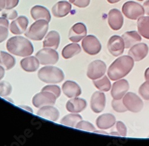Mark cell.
Segmentation results:
<instances>
[{
  "instance_id": "cell-21",
  "label": "cell",
  "mask_w": 149,
  "mask_h": 146,
  "mask_svg": "<svg viewBox=\"0 0 149 146\" xmlns=\"http://www.w3.org/2000/svg\"><path fill=\"white\" fill-rule=\"evenodd\" d=\"M86 106L87 103L85 100L77 97L71 98V99L68 101L66 103V107L68 112L78 114L83 111Z\"/></svg>"
},
{
  "instance_id": "cell-37",
  "label": "cell",
  "mask_w": 149,
  "mask_h": 146,
  "mask_svg": "<svg viewBox=\"0 0 149 146\" xmlns=\"http://www.w3.org/2000/svg\"><path fill=\"white\" fill-rule=\"evenodd\" d=\"M41 91H45V92H49L50 93H53L57 98H58L61 94V90L60 87L56 85H47V86H44Z\"/></svg>"
},
{
  "instance_id": "cell-45",
  "label": "cell",
  "mask_w": 149,
  "mask_h": 146,
  "mask_svg": "<svg viewBox=\"0 0 149 146\" xmlns=\"http://www.w3.org/2000/svg\"><path fill=\"white\" fill-rule=\"evenodd\" d=\"M6 0H0V11H1L6 8Z\"/></svg>"
},
{
  "instance_id": "cell-30",
  "label": "cell",
  "mask_w": 149,
  "mask_h": 146,
  "mask_svg": "<svg viewBox=\"0 0 149 146\" xmlns=\"http://www.w3.org/2000/svg\"><path fill=\"white\" fill-rule=\"evenodd\" d=\"M82 120V116L78 114L72 113L65 116L60 121V124L70 127H76L80 121Z\"/></svg>"
},
{
  "instance_id": "cell-10",
  "label": "cell",
  "mask_w": 149,
  "mask_h": 146,
  "mask_svg": "<svg viewBox=\"0 0 149 146\" xmlns=\"http://www.w3.org/2000/svg\"><path fill=\"white\" fill-rule=\"evenodd\" d=\"M106 65L101 60H95L91 63L86 71L88 77L93 80L102 77L106 71Z\"/></svg>"
},
{
  "instance_id": "cell-6",
  "label": "cell",
  "mask_w": 149,
  "mask_h": 146,
  "mask_svg": "<svg viewBox=\"0 0 149 146\" xmlns=\"http://www.w3.org/2000/svg\"><path fill=\"white\" fill-rule=\"evenodd\" d=\"M36 57L42 65H54L59 60V55L56 50L49 48H44L38 51Z\"/></svg>"
},
{
  "instance_id": "cell-44",
  "label": "cell",
  "mask_w": 149,
  "mask_h": 146,
  "mask_svg": "<svg viewBox=\"0 0 149 146\" xmlns=\"http://www.w3.org/2000/svg\"><path fill=\"white\" fill-rule=\"evenodd\" d=\"M5 69L0 65V80H1L5 75Z\"/></svg>"
},
{
  "instance_id": "cell-33",
  "label": "cell",
  "mask_w": 149,
  "mask_h": 146,
  "mask_svg": "<svg viewBox=\"0 0 149 146\" xmlns=\"http://www.w3.org/2000/svg\"><path fill=\"white\" fill-rule=\"evenodd\" d=\"M12 92L11 85L7 81L0 82V96L6 97L10 95Z\"/></svg>"
},
{
  "instance_id": "cell-50",
  "label": "cell",
  "mask_w": 149,
  "mask_h": 146,
  "mask_svg": "<svg viewBox=\"0 0 149 146\" xmlns=\"http://www.w3.org/2000/svg\"><path fill=\"white\" fill-rule=\"evenodd\" d=\"M137 1H143V0H137Z\"/></svg>"
},
{
  "instance_id": "cell-18",
  "label": "cell",
  "mask_w": 149,
  "mask_h": 146,
  "mask_svg": "<svg viewBox=\"0 0 149 146\" xmlns=\"http://www.w3.org/2000/svg\"><path fill=\"white\" fill-rule=\"evenodd\" d=\"M72 10V5L67 1H60L54 4L52 9V14L55 17L62 18L68 15Z\"/></svg>"
},
{
  "instance_id": "cell-25",
  "label": "cell",
  "mask_w": 149,
  "mask_h": 146,
  "mask_svg": "<svg viewBox=\"0 0 149 146\" xmlns=\"http://www.w3.org/2000/svg\"><path fill=\"white\" fill-rule=\"evenodd\" d=\"M60 42V36L58 32L56 30H52L47 34L43 42V47L57 50L59 46Z\"/></svg>"
},
{
  "instance_id": "cell-48",
  "label": "cell",
  "mask_w": 149,
  "mask_h": 146,
  "mask_svg": "<svg viewBox=\"0 0 149 146\" xmlns=\"http://www.w3.org/2000/svg\"><path fill=\"white\" fill-rule=\"evenodd\" d=\"M107 1L109 3L113 4H115V3H117L119 2L120 0H107Z\"/></svg>"
},
{
  "instance_id": "cell-43",
  "label": "cell",
  "mask_w": 149,
  "mask_h": 146,
  "mask_svg": "<svg viewBox=\"0 0 149 146\" xmlns=\"http://www.w3.org/2000/svg\"><path fill=\"white\" fill-rule=\"evenodd\" d=\"M143 7L145 11V13L149 16V0H147L143 4Z\"/></svg>"
},
{
  "instance_id": "cell-2",
  "label": "cell",
  "mask_w": 149,
  "mask_h": 146,
  "mask_svg": "<svg viewBox=\"0 0 149 146\" xmlns=\"http://www.w3.org/2000/svg\"><path fill=\"white\" fill-rule=\"evenodd\" d=\"M8 51L15 55L26 57L33 52V46L28 39L20 36H16L10 38L6 44Z\"/></svg>"
},
{
  "instance_id": "cell-35",
  "label": "cell",
  "mask_w": 149,
  "mask_h": 146,
  "mask_svg": "<svg viewBox=\"0 0 149 146\" xmlns=\"http://www.w3.org/2000/svg\"><path fill=\"white\" fill-rule=\"evenodd\" d=\"M111 106H112V107L114 110L119 113H123L128 111L125 106L124 105L123 101H122V99L116 100L113 99L112 102H111Z\"/></svg>"
},
{
  "instance_id": "cell-28",
  "label": "cell",
  "mask_w": 149,
  "mask_h": 146,
  "mask_svg": "<svg viewBox=\"0 0 149 146\" xmlns=\"http://www.w3.org/2000/svg\"><path fill=\"white\" fill-rule=\"evenodd\" d=\"M16 64V59L11 54L4 52L0 51V65L6 70L13 68Z\"/></svg>"
},
{
  "instance_id": "cell-8",
  "label": "cell",
  "mask_w": 149,
  "mask_h": 146,
  "mask_svg": "<svg viewBox=\"0 0 149 146\" xmlns=\"http://www.w3.org/2000/svg\"><path fill=\"white\" fill-rule=\"evenodd\" d=\"M83 50L90 55H95L100 52L102 45L98 39L94 35L85 36L82 42Z\"/></svg>"
},
{
  "instance_id": "cell-11",
  "label": "cell",
  "mask_w": 149,
  "mask_h": 146,
  "mask_svg": "<svg viewBox=\"0 0 149 146\" xmlns=\"http://www.w3.org/2000/svg\"><path fill=\"white\" fill-rule=\"evenodd\" d=\"M107 48L111 55L118 56L123 54L125 50V43L120 36L113 35L110 38L108 41Z\"/></svg>"
},
{
  "instance_id": "cell-14",
  "label": "cell",
  "mask_w": 149,
  "mask_h": 146,
  "mask_svg": "<svg viewBox=\"0 0 149 146\" xmlns=\"http://www.w3.org/2000/svg\"><path fill=\"white\" fill-rule=\"evenodd\" d=\"M106 101V96L104 93L102 92H94L91 96L90 101L92 111L96 114L102 112L105 107Z\"/></svg>"
},
{
  "instance_id": "cell-29",
  "label": "cell",
  "mask_w": 149,
  "mask_h": 146,
  "mask_svg": "<svg viewBox=\"0 0 149 146\" xmlns=\"http://www.w3.org/2000/svg\"><path fill=\"white\" fill-rule=\"evenodd\" d=\"M137 28L143 37L149 39V16H142L138 19Z\"/></svg>"
},
{
  "instance_id": "cell-13",
  "label": "cell",
  "mask_w": 149,
  "mask_h": 146,
  "mask_svg": "<svg viewBox=\"0 0 149 146\" xmlns=\"http://www.w3.org/2000/svg\"><path fill=\"white\" fill-rule=\"evenodd\" d=\"M130 85L127 80L122 79L113 83L111 87V95L116 100L122 99L129 90Z\"/></svg>"
},
{
  "instance_id": "cell-3",
  "label": "cell",
  "mask_w": 149,
  "mask_h": 146,
  "mask_svg": "<svg viewBox=\"0 0 149 146\" xmlns=\"http://www.w3.org/2000/svg\"><path fill=\"white\" fill-rule=\"evenodd\" d=\"M38 77L40 80L47 84H57L65 79L63 71L54 66H45L38 72Z\"/></svg>"
},
{
  "instance_id": "cell-40",
  "label": "cell",
  "mask_w": 149,
  "mask_h": 146,
  "mask_svg": "<svg viewBox=\"0 0 149 146\" xmlns=\"http://www.w3.org/2000/svg\"><path fill=\"white\" fill-rule=\"evenodd\" d=\"M90 1L91 0H75L73 4L79 8H85L90 5Z\"/></svg>"
},
{
  "instance_id": "cell-46",
  "label": "cell",
  "mask_w": 149,
  "mask_h": 146,
  "mask_svg": "<svg viewBox=\"0 0 149 146\" xmlns=\"http://www.w3.org/2000/svg\"><path fill=\"white\" fill-rule=\"evenodd\" d=\"M20 107L25 109V110H26L27 111L29 112H31V113H33V110L30 107V106H25V105H20L19 106Z\"/></svg>"
},
{
  "instance_id": "cell-32",
  "label": "cell",
  "mask_w": 149,
  "mask_h": 146,
  "mask_svg": "<svg viewBox=\"0 0 149 146\" xmlns=\"http://www.w3.org/2000/svg\"><path fill=\"white\" fill-rule=\"evenodd\" d=\"M115 129L116 131H113L110 132V135L113 136H122V137H125L127 134V129L122 122L118 121L116 122L115 125Z\"/></svg>"
},
{
  "instance_id": "cell-51",
  "label": "cell",
  "mask_w": 149,
  "mask_h": 146,
  "mask_svg": "<svg viewBox=\"0 0 149 146\" xmlns=\"http://www.w3.org/2000/svg\"><path fill=\"white\" fill-rule=\"evenodd\" d=\"M148 137H149V135H148Z\"/></svg>"
},
{
  "instance_id": "cell-36",
  "label": "cell",
  "mask_w": 149,
  "mask_h": 146,
  "mask_svg": "<svg viewBox=\"0 0 149 146\" xmlns=\"http://www.w3.org/2000/svg\"><path fill=\"white\" fill-rule=\"evenodd\" d=\"M139 93L144 100H149V81L144 82L139 88Z\"/></svg>"
},
{
  "instance_id": "cell-7",
  "label": "cell",
  "mask_w": 149,
  "mask_h": 146,
  "mask_svg": "<svg viewBox=\"0 0 149 146\" xmlns=\"http://www.w3.org/2000/svg\"><path fill=\"white\" fill-rule=\"evenodd\" d=\"M123 102L127 110L134 112H140L144 106L143 101L139 96L132 92L125 94L123 97Z\"/></svg>"
},
{
  "instance_id": "cell-1",
  "label": "cell",
  "mask_w": 149,
  "mask_h": 146,
  "mask_svg": "<svg viewBox=\"0 0 149 146\" xmlns=\"http://www.w3.org/2000/svg\"><path fill=\"white\" fill-rule=\"evenodd\" d=\"M134 61L130 55L122 56L111 64L107 71V74L112 81L118 80L127 76L132 70Z\"/></svg>"
},
{
  "instance_id": "cell-49",
  "label": "cell",
  "mask_w": 149,
  "mask_h": 146,
  "mask_svg": "<svg viewBox=\"0 0 149 146\" xmlns=\"http://www.w3.org/2000/svg\"><path fill=\"white\" fill-rule=\"evenodd\" d=\"M74 1H75V0H69V1L72 4H73L74 2Z\"/></svg>"
},
{
  "instance_id": "cell-16",
  "label": "cell",
  "mask_w": 149,
  "mask_h": 146,
  "mask_svg": "<svg viewBox=\"0 0 149 146\" xmlns=\"http://www.w3.org/2000/svg\"><path fill=\"white\" fill-rule=\"evenodd\" d=\"M148 47L144 43H139L132 46L128 51L130 55L135 61L143 60L148 54Z\"/></svg>"
},
{
  "instance_id": "cell-34",
  "label": "cell",
  "mask_w": 149,
  "mask_h": 146,
  "mask_svg": "<svg viewBox=\"0 0 149 146\" xmlns=\"http://www.w3.org/2000/svg\"><path fill=\"white\" fill-rule=\"evenodd\" d=\"M75 128L81 130L90 131V132H93V131L94 132L95 131V128L93 125V124L89 123V122L82 121V120L79 122V123L77 124V125H76Z\"/></svg>"
},
{
  "instance_id": "cell-24",
  "label": "cell",
  "mask_w": 149,
  "mask_h": 146,
  "mask_svg": "<svg viewBox=\"0 0 149 146\" xmlns=\"http://www.w3.org/2000/svg\"><path fill=\"white\" fill-rule=\"evenodd\" d=\"M40 64L38 58L33 56H26L20 61L22 68L24 71L29 72L36 71L39 68Z\"/></svg>"
},
{
  "instance_id": "cell-38",
  "label": "cell",
  "mask_w": 149,
  "mask_h": 146,
  "mask_svg": "<svg viewBox=\"0 0 149 146\" xmlns=\"http://www.w3.org/2000/svg\"><path fill=\"white\" fill-rule=\"evenodd\" d=\"M17 16L18 13L17 11L13 9L6 10L2 13V17L9 20L16 19L17 17Z\"/></svg>"
},
{
  "instance_id": "cell-19",
  "label": "cell",
  "mask_w": 149,
  "mask_h": 146,
  "mask_svg": "<svg viewBox=\"0 0 149 146\" xmlns=\"http://www.w3.org/2000/svg\"><path fill=\"white\" fill-rule=\"evenodd\" d=\"M62 91L69 98H74L80 96L82 90L79 85L74 81L68 80L62 85Z\"/></svg>"
},
{
  "instance_id": "cell-4",
  "label": "cell",
  "mask_w": 149,
  "mask_h": 146,
  "mask_svg": "<svg viewBox=\"0 0 149 146\" xmlns=\"http://www.w3.org/2000/svg\"><path fill=\"white\" fill-rule=\"evenodd\" d=\"M48 23L42 19L36 20L25 32L24 35L28 39L32 41H40L42 40L48 32Z\"/></svg>"
},
{
  "instance_id": "cell-17",
  "label": "cell",
  "mask_w": 149,
  "mask_h": 146,
  "mask_svg": "<svg viewBox=\"0 0 149 146\" xmlns=\"http://www.w3.org/2000/svg\"><path fill=\"white\" fill-rule=\"evenodd\" d=\"M29 24L28 18L21 16L12 21L10 25V32L16 35L22 34L25 32Z\"/></svg>"
},
{
  "instance_id": "cell-22",
  "label": "cell",
  "mask_w": 149,
  "mask_h": 146,
  "mask_svg": "<svg viewBox=\"0 0 149 146\" xmlns=\"http://www.w3.org/2000/svg\"><path fill=\"white\" fill-rule=\"evenodd\" d=\"M116 124V118L113 114H104L99 116L96 120L97 127L101 129H107Z\"/></svg>"
},
{
  "instance_id": "cell-47",
  "label": "cell",
  "mask_w": 149,
  "mask_h": 146,
  "mask_svg": "<svg viewBox=\"0 0 149 146\" xmlns=\"http://www.w3.org/2000/svg\"><path fill=\"white\" fill-rule=\"evenodd\" d=\"M144 77L147 81H149V67L148 68H147L145 71Z\"/></svg>"
},
{
  "instance_id": "cell-5",
  "label": "cell",
  "mask_w": 149,
  "mask_h": 146,
  "mask_svg": "<svg viewBox=\"0 0 149 146\" xmlns=\"http://www.w3.org/2000/svg\"><path fill=\"white\" fill-rule=\"evenodd\" d=\"M122 11L127 18L133 20L139 19L145 14L143 6L132 1L124 3L122 7Z\"/></svg>"
},
{
  "instance_id": "cell-27",
  "label": "cell",
  "mask_w": 149,
  "mask_h": 146,
  "mask_svg": "<svg viewBox=\"0 0 149 146\" xmlns=\"http://www.w3.org/2000/svg\"><path fill=\"white\" fill-rule=\"evenodd\" d=\"M81 51V48L79 45L75 43H72L63 48L61 51V55L65 59H68L77 55Z\"/></svg>"
},
{
  "instance_id": "cell-23",
  "label": "cell",
  "mask_w": 149,
  "mask_h": 146,
  "mask_svg": "<svg viewBox=\"0 0 149 146\" xmlns=\"http://www.w3.org/2000/svg\"><path fill=\"white\" fill-rule=\"evenodd\" d=\"M31 14L35 20H45L48 22L51 21V14L49 10L45 7L36 5L33 6L31 10Z\"/></svg>"
},
{
  "instance_id": "cell-42",
  "label": "cell",
  "mask_w": 149,
  "mask_h": 146,
  "mask_svg": "<svg viewBox=\"0 0 149 146\" xmlns=\"http://www.w3.org/2000/svg\"><path fill=\"white\" fill-rule=\"evenodd\" d=\"M0 25L1 26H6L7 28H8L9 26V21L8 20V19L1 17H0Z\"/></svg>"
},
{
  "instance_id": "cell-9",
  "label": "cell",
  "mask_w": 149,
  "mask_h": 146,
  "mask_svg": "<svg viewBox=\"0 0 149 146\" xmlns=\"http://www.w3.org/2000/svg\"><path fill=\"white\" fill-rule=\"evenodd\" d=\"M56 96L49 92L41 91L36 94L32 99V104L36 108H40L44 106L54 105L57 100Z\"/></svg>"
},
{
  "instance_id": "cell-41",
  "label": "cell",
  "mask_w": 149,
  "mask_h": 146,
  "mask_svg": "<svg viewBox=\"0 0 149 146\" xmlns=\"http://www.w3.org/2000/svg\"><path fill=\"white\" fill-rule=\"evenodd\" d=\"M19 3V0H6V10L13 9L17 6Z\"/></svg>"
},
{
  "instance_id": "cell-12",
  "label": "cell",
  "mask_w": 149,
  "mask_h": 146,
  "mask_svg": "<svg viewBox=\"0 0 149 146\" xmlns=\"http://www.w3.org/2000/svg\"><path fill=\"white\" fill-rule=\"evenodd\" d=\"M87 34V29L83 23H77L70 28L68 38L74 43H77L83 39Z\"/></svg>"
},
{
  "instance_id": "cell-31",
  "label": "cell",
  "mask_w": 149,
  "mask_h": 146,
  "mask_svg": "<svg viewBox=\"0 0 149 146\" xmlns=\"http://www.w3.org/2000/svg\"><path fill=\"white\" fill-rule=\"evenodd\" d=\"M93 83L95 87L101 92H108L111 89V83L106 76L93 80Z\"/></svg>"
},
{
  "instance_id": "cell-26",
  "label": "cell",
  "mask_w": 149,
  "mask_h": 146,
  "mask_svg": "<svg viewBox=\"0 0 149 146\" xmlns=\"http://www.w3.org/2000/svg\"><path fill=\"white\" fill-rule=\"evenodd\" d=\"M122 38L125 43V48H131L132 46L137 44L141 41V37L136 31L127 32L123 33Z\"/></svg>"
},
{
  "instance_id": "cell-39",
  "label": "cell",
  "mask_w": 149,
  "mask_h": 146,
  "mask_svg": "<svg viewBox=\"0 0 149 146\" xmlns=\"http://www.w3.org/2000/svg\"><path fill=\"white\" fill-rule=\"evenodd\" d=\"M8 36V28L0 25V43L3 42Z\"/></svg>"
},
{
  "instance_id": "cell-15",
  "label": "cell",
  "mask_w": 149,
  "mask_h": 146,
  "mask_svg": "<svg viewBox=\"0 0 149 146\" xmlns=\"http://www.w3.org/2000/svg\"><path fill=\"white\" fill-rule=\"evenodd\" d=\"M108 23L113 30H120L123 24V17L121 12L116 8H113L108 13Z\"/></svg>"
},
{
  "instance_id": "cell-20",
  "label": "cell",
  "mask_w": 149,
  "mask_h": 146,
  "mask_svg": "<svg viewBox=\"0 0 149 146\" xmlns=\"http://www.w3.org/2000/svg\"><path fill=\"white\" fill-rule=\"evenodd\" d=\"M37 115L51 121L56 122L59 118L60 112L53 105H47L40 107L37 112Z\"/></svg>"
}]
</instances>
